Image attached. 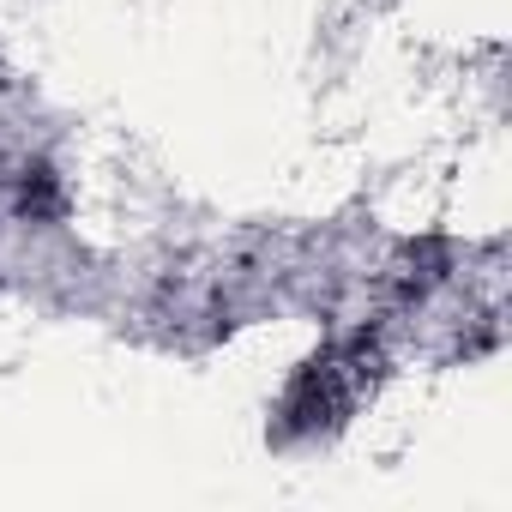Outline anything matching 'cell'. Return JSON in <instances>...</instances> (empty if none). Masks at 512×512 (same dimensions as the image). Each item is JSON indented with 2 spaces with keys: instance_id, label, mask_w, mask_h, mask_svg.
Returning a JSON list of instances; mask_svg holds the SVG:
<instances>
[{
  "instance_id": "cell-1",
  "label": "cell",
  "mask_w": 512,
  "mask_h": 512,
  "mask_svg": "<svg viewBox=\"0 0 512 512\" xmlns=\"http://www.w3.org/2000/svg\"><path fill=\"white\" fill-rule=\"evenodd\" d=\"M386 374V350L374 332H356L320 356H308L290 386H284V404H278V434L284 440H302V434H326L338 428Z\"/></svg>"
},
{
  "instance_id": "cell-2",
  "label": "cell",
  "mask_w": 512,
  "mask_h": 512,
  "mask_svg": "<svg viewBox=\"0 0 512 512\" xmlns=\"http://www.w3.org/2000/svg\"><path fill=\"white\" fill-rule=\"evenodd\" d=\"M452 272V253H446V241H410L398 260H392V272H386V290H392V302L398 308H410V302H422L440 278Z\"/></svg>"
},
{
  "instance_id": "cell-3",
  "label": "cell",
  "mask_w": 512,
  "mask_h": 512,
  "mask_svg": "<svg viewBox=\"0 0 512 512\" xmlns=\"http://www.w3.org/2000/svg\"><path fill=\"white\" fill-rule=\"evenodd\" d=\"M13 205H19V217H31V223H55V217L67 211V187H61V175H55L49 163H25V169L13 175Z\"/></svg>"
}]
</instances>
